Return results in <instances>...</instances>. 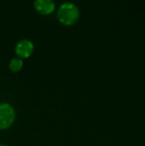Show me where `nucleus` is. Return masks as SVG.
<instances>
[{"mask_svg": "<svg viewBox=\"0 0 145 146\" xmlns=\"http://www.w3.org/2000/svg\"><path fill=\"white\" fill-rule=\"evenodd\" d=\"M80 12L78 6L71 2L62 3L57 9L58 21L65 26H72L79 19Z\"/></svg>", "mask_w": 145, "mask_h": 146, "instance_id": "1", "label": "nucleus"}, {"mask_svg": "<svg viewBox=\"0 0 145 146\" xmlns=\"http://www.w3.org/2000/svg\"><path fill=\"white\" fill-rule=\"evenodd\" d=\"M15 120V110L9 103H0V130L9 128Z\"/></svg>", "mask_w": 145, "mask_h": 146, "instance_id": "2", "label": "nucleus"}, {"mask_svg": "<svg viewBox=\"0 0 145 146\" xmlns=\"http://www.w3.org/2000/svg\"><path fill=\"white\" fill-rule=\"evenodd\" d=\"M34 50L33 43L27 38H23L19 40L15 47V54L18 56L19 58H27L29 57Z\"/></svg>", "mask_w": 145, "mask_h": 146, "instance_id": "3", "label": "nucleus"}, {"mask_svg": "<svg viewBox=\"0 0 145 146\" xmlns=\"http://www.w3.org/2000/svg\"><path fill=\"white\" fill-rule=\"evenodd\" d=\"M33 6L36 11L42 15H50L56 9V3L53 0H36Z\"/></svg>", "mask_w": 145, "mask_h": 146, "instance_id": "4", "label": "nucleus"}, {"mask_svg": "<svg viewBox=\"0 0 145 146\" xmlns=\"http://www.w3.org/2000/svg\"><path fill=\"white\" fill-rule=\"evenodd\" d=\"M23 67V61L21 58L14 57L9 63V68L12 72H19Z\"/></svg>", "mask_w": 145, "mask_h": 146, "instance_id": "5", "label": "nucleus"}, {"mask_svg": "<svg viewBox=\"0 0 145 146\" xmlns=\"http://www.w3.org/2000/svg\"><path fill=\"white\" fill-rule=\"evenodd\" d=\"M0 146H7V145H2V144H1V145H0Z\"/></svg>", "mask_w": 145, "mask_h": 146, "instance_id": "6", "label": "nucleus"}]
</instances>
